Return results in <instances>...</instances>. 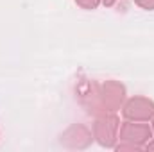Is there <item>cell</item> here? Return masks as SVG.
<instances>
[{"mask_svg": "<svg viewBox=\"0 0 154 152\" xmlns=\"http://www.w3.org/2000/svg\"><path fill=\"white\" fill-rule=\"evenodd\" d=\"M136 2L145 9H154V0H136Z\"/></svg>", "mask_w": 154, "mask_h": 152, "instance_id": "obj_4", "label": "cell"}, {"mask_svg": "<svg viewBox=\"0 0 154 152\" xmlns=\"http://www.w3.org/2000/svg\"><path fill=\"white\" fill-rule=\"evenodd\" d=\"M81 5H84V7H95L97 4H99V0H77Z\"/></svg>", "mask_w": 154, "mask_h": 152, "instance_id": "obj_5", "label": "cell"}, {"mask_svg": "<svg viewBox=\"0 0 154 152\" xmlns=\"http://www.w3.org/2000/svg\"><path fill=\"white\" fill-rule=\"evenodd\" d=\"M154 113V104L145 99H134L127 104L124 114L127 118H149Z\"/></svg>", "mask_w": 154, "mask_h": 152, "instance_id": "obj_2", "label": "cell"}, {"mask_svg": "<svg viewBox=\"0 0 154 152\" xmlns=\"http://www.w3.org/2000/svg\"><path fill=\"white\" fill-rule=\"evenodd\" d=\"M122 132H124V140H127V141H136V143H142V141H145L147 138H151L149 127L138 125V123H125Z\"/></svg>", "mask_w": 154, "mask_h": 152, "instance_id": "obj_3", "label": "cell"}, {"mask_svg": "<svg viewBox=\"0 0 154 152\" xmlns=\"http://www.w3.org/2000/svg\"><path fill=\"white\" fill-rule=\"evenodd\" d=\"M95 132H97V138H99L100 145H104V147H111L113 141H115L116 120L115 118H104V120H99L97 125H95Z\"/></svg>", "mask_w": 154, "mask_h": 152, "instance_id": "obj_1", "label": "cell"}, {"mask_svg": "<svg viewBox=\"0 0 154 152\" xmlns=\"http://www.w3.org/2000/svg\"><path fill=\"white\" fill-rule=\"evenodd\" d=\"M147 149H151V150H154V143H149V145H147Z\"/></svg>", "mask_w": 154, "mask_h": 152, "instance_id": "obj_7", "label": "cell"}, {"mask_svg": "<svg viewBox=\"0 0 154 152\" xmlns=\"http://www.w3.org/2000/svg\"><path fill=\"white\" fill-rule=\"evenodd\" d=\"M113 2H115V0H104V4H106V5H111Z\"/></svg>", "mask_w": 154, "mask_h": 152, "instance_id": "obj_6", "label": "cell"}]
</instances>
